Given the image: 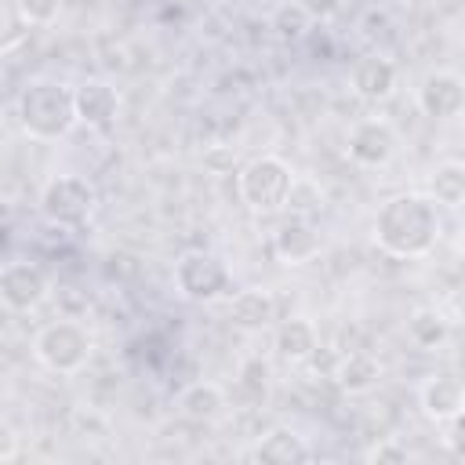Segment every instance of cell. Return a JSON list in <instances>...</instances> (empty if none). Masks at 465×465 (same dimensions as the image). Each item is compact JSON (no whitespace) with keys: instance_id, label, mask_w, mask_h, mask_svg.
<instances>
[{"instance_id":"9","label":"cell","mask_w":465,"mask_h":465,"mask_svg":"<svg viewBox=\"0 0 465 465\" xmlns=\"http://www.w3.org/2000/svg\"><path fill=\"white\" fill-rule=\"evenodd\" d=\"M73 109H76V124L87 131H109L120 120V91L105 80V76H87L80 84H73Z\"/></svg>"},{"instance_id":"7","label":"cell","mask_w":465,"mask_h":465,"mask_svg":"<svg viewBox=\"0 0 465 465\" xmlns=\"http://www.w3.org/2000/svg\"><path fill=\"white\" fill-rule=\"evenodd\" d=\"M54 294V283L44 265L29 258H11L0 265V305L7 312H36Z\"/></svg>"},{"instance_id":"11","label":"cell","mask_w":465,"mask_h":465,"mask_svg":"<svg viewBox=\"0 0 465 465\" xmlns=\"http://www.w3.org/2000/svg\"><path fill=\"white\" fill-rule=\"evenodd\" d=\"M320 251H323V236L305 214H291L272 229V254L283 265H305L320 258Z\"/></svg>"},{"instance_id":"22","label":"cell","mask_w":465,"mask_h":465,"mask_svg":"<svg viewBox=\"0 0 465 465\" xmlns=\"http://www.w3.org/2000/svg\"><path fill=\"white\" fill-rule=\"evenodd\" d=\"M272 25H276V33H280L283 40H302V36H305V29H309L312 22H309V18H305V15H302V11H298V7L287 0V4L276 11Z\"/></svg>"},{"instance_id":"2","label":"cell","mask_w":465,"mask_h":465,"mask_svg":"<svg viewBox=\"0 0 465 465\" xmlns=\"http://www.w3.org/2000/svg\"><path fill=\"white\" fill-rule=\"evenodd\" d=\"M15 116H18V127L33 142H62V138H69L80 127L76 124V109H73V84L54 80V76L29 80L18 91Z\"/></svg>"},{"instance_id":"6","label":"cell","mask_w":465,"mask_h":465,"mask_svg":"<svg viewBox=\"0 0 465 465\" xmlns=\"http://www.w3.org/2000/svg\"><path fill=\"white\" fill-rule=\"evenodd\" d=\"M171 280H174V291L185 302H196V305H211V302H222V298L232 294L229 265L211 251L178 254V262L171 269Z\"/></svg>"},{"instance_id":"13","label":"cell","mask_w":465,"mask_h":465,"mask_svg":"<svg viewBox=\"0 0 465 465\" xmlns=\"http://www.w3.org/2000/svg\"><path fill=\"white\" fill-rule=\"evenodd\" d=\"M349 84H352V91H356V98H363V102H371V105H381V102H389L392 94H396V87H400V69H396V62L389 58V54H363L356 65H352V73H349Z\"/></svg>"},{"instance_id":"19","label":"cell","mask_w":465,"mask_h":465,"mask_svg":"<svg viewBox=\"0 0 465 465\" xmlns=\"http://www.w3.org/2000/svg\"><path fill=\"white\" fill-rule=\"evenodd\" d=\"M447 338H450V320L436 305H421V309L411 312V320H407V341L414 349L436 352V349L447 345Z\"/></svg>"},{"instance_id":"18","label":"cell","mask_w":465,"mask_h":465,"mask_svg":"<svg viewBox=\"0 0 465 465\" xmlns=\"http://www.w3.org/2000/svg\"><path fill=\"white\" fill-rule=\"evenodd\" d=\"M229 316L243 331H265L276 320V298L265 287H243L229 298Z\"/></svg>"},{"instance_id":"26","label":"cell","mask_w":465,"mask_h":465,"mask_svg":"<svg viewBox=\"0 0 465 465\" xmlns=\"http://www.w3.org/2000/svg\"><path fill=\"white\" fill-rule=\"evenodd\" d=\"M18 447H22V440H18V432H15V425L0 414V461H11V458H18Z\"/></svg>"},{"instance_id":"14","label":"cell","mask_w":465,"mask_h":465,"mask_svg":"<svg viewBox=\"0 0 465 465\" xmlns=\"http://www.w3.org/2000/svg\"><path fill=\"white\" fill-rule=\"evenodd\" d=\"M254 461H269V465H298V461H309L312 458V447L309 440L291 429V425H272L258 436L254 450H251Z\"/></svg>"},{"instance_id":"17","label":"cell","mask_w":465,"mask_h":465,"mask_svg":"<svg viewBox=\"0 0 465 465\" xmlns=\"http://www.w3.org/2000/svg\"><path fill=\"white\" fill-rule=\"evenodd\" d=\"M225 411H229V396H225V389L218 381L196 378L178 392V414L189 418V421L207 425V421H218Z\"/></svg>"},{"instance_id":"28","label":"cell","mask_w":465,"mask_h":465,"mask_svg":"<svg viewBox=\"0 0 465 465\" xmlns=\"http://www.w3.org/2000/svg\"><path fill=\"white\" fill-rule=\"evenodd\" d=\"M443 443L450 447V454H454V458H461V454H465V447H461V418L447 421V436H443Z\"/></svg>"},{"instance_id":"1","label":"cell","mask_w":465,"mask_h":465,"mask_svg":"<svg viewBox=\"0 0 465 465\" xmlns=\"http://www.w3.org/2000/svg\"><path fill=\"white\" fill-rule=\"evenodd\" d=\"M371 236L381 254L396 262H418L436 251L443 236V214L425 193H392L374 211Z\"/></svg>"},{"instance_id":"20","label":"cell","mask_w":465,"mask_h":465,"mask_svg":"<svg viewBox=\"0 0 465 465\" xmlns=\"http://www.w3.org/2000/svg\"><path fill=\"white\" fill-rule=\"evenodd\" d=\"M436 207L458 211L465 203V163L461 160H443L436 163V171L429 174V193H425Z\"/></svg>"},{"instance_id":"10","label":"cell","mask_w":465,"mask_h":465,"mask_svg":"<svg viewBox=\"0 0 465 465\" xmlns=\"http://www.w3.org/2000/svg\"><path fill=\"white\" fill-rule=\"evenodd\" d=\"M418 109L429 120H454L465 109V80L458 69H429L418 84Z\"/></svg>"},{"instance_id":"23","label":"cell","mask_w":465,"mask_h":465,"mask_svg":"<svg viewBox=\"0 0 465 465\" xmlns=\"http://www.w3.org/2000/svg\"><path fill=\"white\" fill-rule=\"evenodd\" d=\"M29 25H54L62 15V0H18Z\"/></svg>"},{"instance_id":"12","label":"cell","mask_w":465,"mask_h":465,"mask_svg":"<svg viewBox=\"0 0 465 465\" xmlns=\"http://www.w3.org/2000/svg\"><path fill=\"white\" fill-rule=\"evenodd\" d=\"M418 407L432 425H447L465 411V385L458 374H425L418 385Z\"/></svg>"},{"instance_id":"24","label":"cell","mask_w":465,"mask_h":465,"mask_svg":"<svg viewBox=\"0 0 465 465\" xmlns=\"http://www.w3.org/2000/svg\"><path fill=\"white\" fill-rule=\"evenodd\" d=\"M363 458H367V461H378V465H381V461L403 465V461H411V450H407V447H403L396 436H385V440H378V443H374V447H371Z\"/></svg>"},{"instance_id":"16","label":"cell","mask_w":465,"mask_h":465,"mask_svg":"<svg viewBox=\"0 0 465 465\" xmlns=\"http://www.w3.org/2000/svg\"><path fill=\"white\" fill-rule=\"evenodd\" d=\"M331 378L338 381L341 392H352V396L371 392V389L381 381V360H378L374 352H367V349H345V352L338 356Z\"/></svg>"},{"instance_id":"21","label":"cell","mask_w":465,"mask_h":465,"mask_svg":"<svg viewBox=\"0 0 465 465\" xmlns=\"http://www.w3.org/2000/svg\"><path fill=\"white\" fill-rule=\"evenodd\" d=\"M29 22L18 7V0H0V54H11L18 51L25 40H29Z\"/></svg>"},{"instance_id":"29","label":"cell","mask_w":465,"mask_h":465,"mask_svg":"<svg viewBox=\"0 0 465 465\" xmlns=\"http://www.w3.org/2000/svg\"><path fill=\"white\" fill-rule=\"evenodd\" d=\"M4 360H7V338L0 334V363H4Z\"/></svg>"},{"instance_id":"25","label":"cell","mask_w":465,"mask_h":465,"mask_svg":"<svg viewBox=\"0 0 465 465\" xmlns=\"http://www.w3.org/2000/svg\"><path fill=\"white\" fill-rule=\"evenodd\" d=\"M309 22H331L341 11V0H291Z\"/></svg>"},{"instance_id":"5","label":"cell","mask_w":465,"mask_h":465,"mask_svg":"<svg viewBox=\"0 0 465 465\" xmlns=\"http://www.w3.org/2000/svg\"><path fill=\"white\" fill-rule=\"evenodd\" d=\"M40 214L47 225H58V229H80L94 218L98 211V189L87 174H76V171H62V174H51L40 189V200H36Z\"/></svg>"},{"instance_id":"3","label":"cell","mask_w":465,"mask_h":465,"mask_svg":"<svg viewBox=\"0 0 465 465\" xmlns=\"http://www.w3.org/2000/svg\"><path fill=\"white\" fill-rule=\"evenodd\" d=\"M33 356L51 374H80L94 356V334L76 316H58L33 334Z\"/></svg>"},{"instance_id":"27","label":"cell","mask_w":465,"mask_h":465,"mask_svg":"<svg viewBox=\"0 0 465 465\" xmlns=\"http://www.w3.org/2000/svg\"><path fill=\"white\" fill-rule=\"evenodd\" d=\"M265 374H269V371H265V363H258V360H254V363H247V371H243V381H240V385H243V389H254V392H265Z\"/></svg>"},{"instance_id":"15","label":"cell","mask_w":465,"mask_h":465,"mask_svg":"<svg viewBox=\"0 0 465 465\" xmlns=\"http://www.w3.org/2000/svg\"><path fill=\"white\" fill-rule=\"evenodd\" d=\"M272 349H276V356H280L283 363L302 367V363H309V360L320 352V334H316L312 320H305V316H291V320H283V323L276 327V334H272Z\"/></svg>"},{"instance_id":"4","label":"cell","mask_w":465,"mask_h":465,"mask_svg":"<svg viewBox=\"0 0 465 465\" xmlns=\"http://www.w3.org/2000/svg\"><path fill=\"white\" fill-rule=\"evenodd\" d=\"M294 167L276 156V153H262L254 160H247L236 174V193L240 203L254 214H280L287 207V196L294 189Z\"/></svg>"},{"instance_id":"8","label":"cell","mask_w":465,"mask_h":465,"mask_svg":"<svg viewBox=\"0 0 465 465\" xmlns=\"http://www.w3.org/2000/svg\"><path fill=\"white\" fill-rule=\"evenodd\" d=\"M345 153L356 167H389L400 153V131L385 116H360L345 134Z\"/></svg>"}]
</instances>
